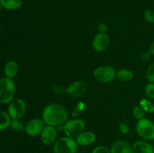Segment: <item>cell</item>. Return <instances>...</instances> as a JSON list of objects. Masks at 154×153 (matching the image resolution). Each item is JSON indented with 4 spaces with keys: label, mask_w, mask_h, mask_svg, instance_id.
Here are the masks:
<instances>
[{
    "label": "cell",
    "mask_w": 154,
    "mask_h": 153,
    "mask_svg": "<svg viewBox=\"0 0 154 153\" xmlns=\"http://www.w3.org/2000/svg\"><path fill=\"white\" fill-rule=\"evenodd\" d=\"M69 118L67 110L63 105L54 103L48 104L42 111V119L47 125H63Z\"/></svg>",
    "instance_id": "cell-1"
},
{
    "label": "cell",
    "mask_w": 154,
    "mask_h": 153,
    "mask_svg": "<svg viewBox=\"0 0 154 153\" xmlns=\"http://www.w3.org/2000/svg\"><path fill=\"white\" fill-rule=\"evenodd\" d=\"M135 130L138 136L145 140H154V122L151 120L144 118L138 120L135 126Z\"/></svg>",
    "instance_id": "cell-2"
},
{
    "label": "cell",
    "mask_w": 154,
    "mask_h": 153,
    "mask_svg": "<svg viewBox=\"0 0 154 153\" xmlns=\"http://www.w3.org/2000/svg\"><path fill=\"white\" fill-rule=\"evenodd\" d=\"M15 94V85L11 79H0V101L7 104L13 100Z\"/></svg>",
    "instance_id": "cell-3"
},
{
    "label": "cell",
    "mask_w": 154,
    "mask_h": 153,
    "mask_svg": "<svg viewBox=\"0 0 154 153\" xmlns=\"http://www.w3.org/2000/svg\"><path fill=\"white\" fill-rule=\"evenodd\" d=\"M78 143L76 140L69 136H63L57 140L54 146V153H76Z\"/></svg>",
    "instance_id": "cell-4"
},
{
    "label": "cell",
    "mask_w": 154,
    "mask_h": 153,
    "mask_svg": "<svg viewBox=\"0 0 154 153\" xmlns=\"http://www.w3.org/2000/svg\"><path fill=\"white\" fill-rule=\"evenodd\" d=\"M86 127L85 122L81 118H73L68 120L63 124V130L67 136L76 138L80 134L82 133Z\"/></svg>",
    "instance_id": "cell-5"
},
{
    "label": "cell",
    "mask_w": 154,
    "mask_h": 153,
    "mask_svg": "<svg viewBox=\"0 0 154 153\" xmlns=\"http://www.w3.org/2000/svg\"><path fill=\"white\" fill-rule=\"evenodd\" d=\"M116 70L111 66L105 65L97 68L93 71V77L98 82H110L116 77Z\"/></svg>",
    "instance_id": "cell-6"
},
{
    "label": "cell",
    "mask_w": 154,
    "mask_h": 153,
    "mask_svg": "<svg viewBox=\"0 0 154 153\" xmlns=\"http://www.w3.org/2000/svg\"><path fill=\"white\" fill-rule=\"evenodd\" d=\"M26 105L22 99H17L13 100L8 106V115L13 119H20L26 113Z\"/></svg>",
    "instance_id": "cell-7"
},
{
    "label": "cell",
    "mask_w": 154,
    "mask_h": 153,
    "mask_svg": "<svg viewBox=\"0 0 154 153\" xmlns=\"http://www.w3.org/2000/svg\"><path fill=\"white\" fill-rule=\"evenodd\" d=\"M87 90V85L84 81L77 80L72 82L66 88V94L68 97L72 98L81 97L86 93Z\"/></svg>",
    "instance_id": "cell-8"
},
{
    "label": "cell",
    "mask_w": 154,
    "mask_h": 153,
    "mask_svg": "<svg viewBox=\"0 0 154 153\" xmlns=\"http://www.w3.org/2000/svg\"><path fill=\"white\" fill-rule=\"evenodd\" d=\"M45 124H46L42 118H33V119L30 120L28 124L26 125V131L27 134L29 136H37V135L41 134L43 129L46 126Z\"/></svg>",
    "instance_id": "cell-9"
},
{
    "label": "cell",
    "mask_w": 154,
    "mask_h": 153,
    "mask_svg": "<svg viewBox=\"0 0 154 153\" xmlns=\"http://www.w3.org/2000/svg\"><path fill=\"white\" fill-rule=\"evenodd\" d=\"M93 47L97 52H103L110 44V38L107 33H98L93 40Z\"/></svg>",
    "instance_id": "cell-10"
},
{
    "label": "cell",
    "mask_w": 154,
    "mask_h": 153,
    "mask_svg": "<svg viewBox=\"0 0 154 153\" xmlns=\"http://www.w3.org/2000/svg\"><path fill=\"white\" fill-rule=\"evenodd\" d=\"M57 136V134L56 127L46 125L41 133V140L43 144L49 146L55 142Z\"/></svg>",
    "instance_id": "cell-11"
},
{
    "label": "cell",
    "mask_w": 154,
    "mask_h": 153,
    "mask_svg": "<svg viewBox=\"0 0 154 153\" xmlns=\"http://www.w3.org/2000/svg\"><path fill=\"white\" fill-rule=\"evenodd\" d=\"M111 153H133L132 146L125 140H117L111 145Z\"/></svg>",
    "instance_id": "cell-12"
},
{
    "label": "cell",
    "mask_w": 154,
    "mask_h": 153,
    "mask_svg": "<svg viewBox=\"0 0 154 153\" xmlns=\"http://www.w3.org/2000/svg\"><path fill=\"white\" fill-rule=\"evenodd\" d=\"M96 140V136L93 131L86 130L80 134L76 137V142L78 145L81 146H87L92 145L95 142Z\"/></svg>",
    "instance_id": "cell-13"
},
{
    "label": "cell",
    "mask_w": 154,
    "mask_h": 153,
    "mask_svg": "<svg viewBox=\"0 0 154 153\" xmlns=\"http://www.w3.org/2000/svg\"><path fill=\"white\" fill-rule=\"evenodd\" d=\"M133 153H154V148L146 141H136L132 145Z\"/></svg>",
    "instance_id": "cell-14"
},
{
    "label": "cell",
    "mask_w": 154,
    "mask_h": 153,
    "mask_svg": "<svg viewBox=\"0 0 154 153\" xmlns=\"http://www.w3.org/2000/svg\"><path fill=\"white\" fill-rule=\"evenodd\" d=\"M116 78L122 82H129L134 78V74L129 69L122 68L116 72Z\"/></svg>",
    "instance_id": "cell-15"
},
{
    "label": "cell",
    "mask_w": 154,
    "mask_h": 153,
    "mask_svg": "<svg viewBox=\"0 0 154 153\" xmlns=\"http://www.w3.org/2000/svg\"><path fill=\"white\" fill-rule=\"evenodd\" d=\"M18 72V65L16 62L9 61L5 67V74L6 77L12 79L17 75Z\"/></svg>",
    "instance_id": "cell-16"
},
{
    "label": "cell",
    "mask_w": 154,
    "mask_h": 153,
    "mask_svg": "<svg viewBox=\"0 0 154 153\" xmlns=\"http://www.w3.org/2000/svg\"><path fill=\"white\" fill-rule=\"evenodd\" d=\"M2 6L8 10H16L22 5V0H0Z\"/></svg>",
    "instance_id": "cell-17"
},
{
    "label": "cell",
    "mask_w": 154,
    "mask_h": 153,
    "mask_svg": "<svg viewBox=\"0 0 154 153\" xmlns=\"http://www.w3.org/2000/svg\"><path fill=\"white\" fill-rule=\"evenodd\" d=\"M11 117L4 111H0V130L8 128L11 124Z\"/></svg>",
    "instance_id": "cell-18"
},
{
    "label": "cell",
    "mask_w": 154,
    "mask_h": 153,
    "mask_svg": "<svg viewBox=\"0 0 154 153\" xmlns=\"http://www.w3.org/2000/svg\"><path fill=\"white\" fill-rule=\"evenodd\" d=\"M139 106L142 108L145 112L152 113L154 112V104L153 102L147 98H142L139 102Z\"/></svg>",
    "instance_id": "cell-19"
},
{
    "label": "cell",
    "mask_w": 154,
    "mask_h": 153,
    "mask_svg": "<svg viewBox=\"0 0 154 153\" xmlns=\"http://www.w3.org/2000/svg\"><path fill=\"white\" fill-rule=\"evenodd\" d=\"M132 115L134 118H136L137 120H140L141 118H144L145 116V112L144 110L139 106V105H135L132 108Z\"/></svg>",
    "instance_id": "cell-20"
},
{
    "label": "cell",
    "mask_w": 154,
    "mask_h": 153,
    "mask_svg": "<svg viewBox=\"0 0 154 153\" xmlns=\"http://www.w3.org/2000/svg\"><path fill=\"white\" fill-rule=\"evenodd\" d=\"M10 126L11 127L12 129H14V130L17 131H22L24 130V128H26V127H24L23 123L19 121V119H13L11 122Z\"/></svg>",
    "instance_id": "cell-21"
},
{
    "label": "cell",
    "mask_w": 154,
    "mask_h": 153,
    "mask_svg": "<svg viewBox=\"0 0 154 153\" xmlns=\"http://www.w3.org/2000/svg\"><path fill=\"white\" fill-rule=\"evenodd\" d=\"M146 94L150 99H154V82H148L144 88Z\"/></svg>",
    "instance_id": "cell-22"
},
{
    "label": "cell",
    "mask_w": 154,
    "mask_h": 153,
    "mask_svg": "<svg viewBox=\"0 0 154 153\" xmlns=\"http://www.w3.org/2000/svg\"><path fill=\"white\" fill-rule=\"evenodd\" d=\"M144 17L146 21L150 23H154V11L150 9H147L144 12Z\"/></svg>",
    "instance_id": "cell-23"
},
{
    "label": "cell",
    "mask_w": 154,
    "mask_h": 153,
    "mask_svg": "<svg viewBox=\"0 0 154 153\" xmlns=\"http://www.w3.org/2000/svg\"><path fill=\"white\" fill-rule=\"evenodd\" d=\"M146 76H147V79L148 80L149 82H154V62L152 63L148 67Z\"/></svg>",
    "instance_id": "cell-24"
},
{
    "label": "cell",
    "mask_w": 154,
    "mask_h": 153,
    "mask_svg": "<svg viewBox=\"0 0 154 153\" xmlns=\"http://www.w3.org/2000/svg\"><path fill=\"white\" fill-rule=\"evenodd\" d=\"M92 153H111V150L105 146H99L93 150Z\"/></svg>",
    "instance_id": "cell-25"
},
{
    "label": "cell",
    "mask_w": 154,
    "mask_h": 153,
    "mask_svg": "<svg viewBox=\"0 0 154 153\" xmlns=\"http://www.w3.org/2000/svg\"><path fill=\"white\" fill-rule=\"evenodd\" d=\"M66 88L62 85H55L52 88V91L56 94H61L66 92Z\"/></svg>",
    "instance_id": "cell-26"
},
{
    "label": "cell",
    "mask_w": 154,
    "mask_h": 153,
    "mask_svg": "<svg viewBox=\"0 0 154 153\" xmlns=\"http://www.w3.org/2000/svg\"><path fill=\"white\" fill-rule=\"evenodd\" d=\"M119 129H120V131L123 134H127L129 133V130H130L128 124H126L125 122L120 123V124H119Z\"/></svg>",
    "instance_id": "cell-27"
},
{
    "label": "cell",
    "mask_w": 154,
    "mask_h": 153,
    "mask_svg": "<svg viewBox=\"0 0 154 153\" xmlns=\"http://www.w3.org/2000/svg\"><path fill=\"white\" fill-rule=\"evenodd\" d=\"M97 29L99 33H106L108 31V26L105 22H100L98 25Z\"/></svg>",
    "instance_id": "cell-28"
},
{
    "label": "cell",
    "mask_w": 154,
    "mask_h": 153,
    "mask_svg": "<svg viewBox=\"0 0 154 153\" xmlns=\"http://www.w3.org/2000/svg\"><path fill=\"white\" fill-rule=\"evenodd\" d=\"M152 54L150 53V51H146V52H143L142 54H141V58L142 61H144V62H147L148 61L149 59L150 58V57H151Z\"/></svg>",
    "instance_id": "cell-29"
},
{
    "label": "cell",
    "mask_w": 154,
    "mask_h": 153,
    "mask_svg": "<svg viewBox=\"0 0 154 153\" xmlns=\"http://www.w3.org/2000/svg\"><path fill=\"white\" fill-rule=\"evenodd\" d=\"M149 51H150V52L152 54V55H154V41L151 44V45H150Z\"/></svg>",
    "instance_id": "cell-30"
},
{
    "label": "cell",
    "mask_w": 154,
    "mask_h": 153,
    "mask_svg": "<svg viewBox=\"0 0 154 153\" xmlns=\"http://www.w3.org/2000/svg\"><path fill=\"white\" fill-rule=\"evenodd\" d=\"M1 7H2V4H1V3H0V10H1Z\"/></svg>",
    "instance_id": "cell-31"
},
{
    "label": "cell",
    "mask_w": 154,
    "mask_h": 153,
    "mask_svg": "<svg viewBox=\"0 0 154 153\" xmlns=\"http://www.w3.org/2000/svg\"><path fill=\"white\" fill-rule=\"evenodd\" d=\"M0 33H1V28H0Z\"/></svg>",
    "instance_id": "cell-32"
}]
</instances>
